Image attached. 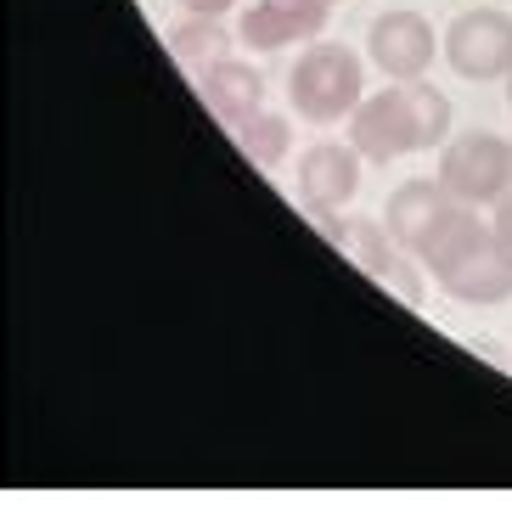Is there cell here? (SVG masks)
Returning a JSON list of instances; mask_svg holds the SVG:
<instances>
[{
  "label": "cell",
  "mask_w": 512,
  "mask_h": 506,
  "mask_svg": "<svg viewBox=\"0 0 512 506\" xmlns=\"http://www.w3.org/2000/svg\"><path fill=\"white\" fill-rule=\"evenodd\" d=\"M287 102L304 124H338L366 102V68L361 57L338 40L304 45V57L287 74Z\"/></svg>",
  "instance_id": "6da1fadb"
},
{
  "label": "cell",
  "mask_w": 512,
  "mask_h": 506,
  "mask_svg": "<svg viewBox=\"0 0 512 506\" xmlns=\"http://www.w3.org/2000/svg\"><path fill=\"white\" fill-rule=\"evenodd\" d=\"M439 180L451 186L456 203H473V209L496 203L512 186V141L507 135H490V130L451 135L445 152H439Z\"/></svg>",
  "instance_id": "7a4b0ae2"
},
{
  "label": "cell",
  "mask_w": 512,
  "mask_h": 506,
  "mask_svg": "<svg viewBox=\"0 0 512 506\" xmlns=\"http://www.w3.org/2000/svg\"><path fill=\"white\" fill-rule=\"evenodd\" d=\"M349 147L361 152L366 164H394L406 152H428L422 147V119H417V102H411V85H389L377 96H366L349 113Z\"/></svg>",
  "instance_id": "3957f363"
},
{
  "label": "cell",
  "mask_w": 512,
  "mask_h": 506,
  "mask_svg": "<svg viewBox=\"0 0 512 506\" xmlns=\"http://www.w3.org/2000/svg\"><path fill=\"white\" fill-rule=\"evenodd\" d=\"M445 62L467 85H490V79L512 74V17L501 6H473V12L451 17L445 29Z\"/></svg>",
  "instance_id": "277c9868"
},
{
  "label": "cell",
  "mask_w": 512,
  "mask_h": 506,
  "mask_svg": "<svg viewBox=\"0 0 512 506\" xmlns=\"http://www.w3.org/2000/svg\"><path fill=\"white\" fill-rule=\"evenodd\" d=\"M366 51H372V62L383 68V79L411 85V79H428V68H434V57H439V34L422 12L394 6V12H383L372 29H366Z\"/></svg>",
  "instance_id": "5b68a950"
},
{
  "label": "cell",
  "mask_w": 512,
  "mask_h": 506,
  "mask_svg": "<svg viewBox=\"0 0 512 506\" xmlns=\"http://www.w3.org/2000/svg\"><path fill=\"white\" fill-rule=\"evenodd\" d=\"M366 158L349 141H316V147L299 158V203L304 209H344L361 192Z\"/></svg>",
  "instance_id": "8992f818"
},
{
  "label": "cell",
  "mask_w": 512,
  "mask_h": 506,
  "mask_svg": "<svg viewBox=\"0 0 512 506\" xmlns=\"http://www.w3.org/2000/svg\"><path fill=\"white\" fill-rule=\"evenodd\" d=\"M344 253L355 259L361 276H372V282L383 287V293H394L400 304H422L417 270H411V259H400V242H394V231L383 220H349Z\"/></svg>",
  "instance_id": "52a82bcc"
},
{
  "label": "cell",
  "mask_w": 512,
  "mask_h": 506,
  "mask_svg": "<svg viewBox=\"0 0 512 506\" xmlns=\"http://www.w3.org/2000/svg\"><path fill=\"white\" fill-rule=\"evenodd\" d=\"M332 0H259L248 6L237 23V40L254 45V51H282L293 40H316L327 29Z\"/></svg>",
  "instance_id": "ba28073f"
},
{
  "label": "cell",
  "mask_w": 512,
  "mask_h": 506,
  "mask_svg": "<svg viewBox=\"0 0 512 506\" xmlns=\"http://www.w3.org/2000/svg\"><path fill=\"white\" fill-rule=\"evenodd\" d=\"M192 74H197L203 107H209L226 130L242 119H254L259 107H265V74L248 68V62H237V57H220V62H209V68H192Z\"/></svg>",
  "instance_id": "9c48e42d"
},
{
  "label": "cell",
  "mask_w": 512,
  "mask_h": 506,
  "mask_svg": "<svg viewBox=\"0 0 512 506\" xmlns=\"http://www.w3.org/2000/svg\"><path fill=\"white\" fill-rule=\"evenodd\" d=\"M456 197H451V186L445 180H400L389 192V203H383V225L394 231V242L406 253H417L422 248V237L439 225V214L451 209Z\"/></svg>",
  "instance_id": "30bf717a"
},
{
  "label": "cell",
  "mask_w": 512,
  "mask_h": 506,
  "mask_svg": "<svg viewBox=\"0 0 512 506\" xmlns=\"http://www.w3.org/2000/svg\"><path fill=\"white\" fill-rule=\"evenodd\" d=\"M439 287L451 298H462V304H507L512 298V253L490 237L479 253H467L462 265L445 270Z\"/></svg>",
  "instance_id": "8fae6325"
},
{
  "label": "cell",
  "mask_w": 512,
  "mask_h": 506,
  "mask_svg": "<svg viewBox=\"0 0 512 506\" xmlns=\"http://www.w3.org/2000/svg\"><path fill=\"white\" fill-rule=\"evenodd\" d=\"M484 242H490V225H484V214L473 209V203H451V209L439 214V225L422 237V248H417V259L434 276H445L451 265H462L467 253H479Z\"/></svg>",
  "instance_id": "7c38bea8"
},
{
  "label": "cell",
  "mask_w": 512,
  "mask_h": 506,
  "mask_svg": "<svg viewBox=\"0 0 512 506\" xmlns=\"http://www.w3.org/2000/svg\"><path fill=\"white\" fill-rule=\"evenodd\" d=\"M231 141H237V152L248 158V164L276 169L287 158V147H293V124H287L282 113H265V107H259L254 119L231 124Z\"/></svg>",
  "instance_id": "4fadbf2b"
},
{
  "label": "cell",
  "mask_w": 512,
  "mask_h": 506,
  "mask_svg": "<svg viewBox=\"0 0 512 506\" xmlns=\"http://www.w3.org/2000/svg\"><path fill=\"white\" fill-rule=\"evenodd\" d=\"M231 40H237V29H226L220 17H192V23H181V29L169 34V51L186 68H209V62L231 57Z\"/></svg>",
  "instance_id": "5bb4252c"
},
{
  "label": "cell",
  "mask_w": 512,
  "mask_h": 506,
  "mask_svg": "<svg viewBox=\"0 0 512 506\" xmlns=\"http://www.w3.org/2000/svg\"><path fill=\"white\" fill-rule=\"evenodd\" d=\"M490 237H496L501 248L512 253V186L496 197V203H490Z\"/></svg>",
  "instance_id": "9a60e30c"
},
{
  "label": "cell",
  "mask_w": 512,
  "mask_h": 506,
  "mask_svg": "<svg viewBox=\"0 0 512 506\" xmlns=\"http://www.w3.org/2000/svg\"><path fill=\"white\" fill-rule=\"evenodd\" d=\"M181 6H186L192 17H226L231 6H237V0H181Z\"/></svg>",
  "instance_id": "2e32d148"
},
{
  "label": "cell",
  "mask_w": 512,
  "mask_h": 506,
  "mask_svg": "<svg viewBox=\"0 0 512 506\" xmlns=\"http://www.w3.org/2000/svg\"><path fill=\"white\" fill-rule=\"evenodd\" d=\"M473 355H479V360H496V366H507V372H512V355L501 349L496 338H479V343H473Z\"/></svg>",
  "instance_id": "e0dca14e"
},
{
  "label": "cell",
  "mask_w": 512,
  "mask_h": 506,
  "mask_svg": "<svg viewBox=\"0 0 512 506\" xmlns=\"http://www.w3.org/2000/svg\"><path fill=\"white\" fill-rule=\"evenodd\" d=\"M507 102H512V74H507Z\"/></svg>",
  "instance_id": "ac0fdd59"
},
{
  "label": "cell",
  "mask_w": 512,
  "mask_h": 506,
  "mask_svg": "<svg viewBox=\"0 0 512 506\" xmlns=\"http://www.w3.org/2000/svg\"><path fill=\"white\" fill-rule=\"evenodd\" d=\"M332 6H338V0H332Z\"/></svg>",
  "instance_id": "d6986e66"
}]
</instances>
